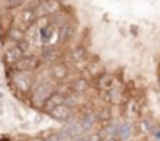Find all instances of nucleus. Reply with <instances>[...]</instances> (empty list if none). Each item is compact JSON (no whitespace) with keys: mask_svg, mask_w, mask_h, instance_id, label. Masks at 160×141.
Wrapping results in <instances>:
<instances>
[{"mask_svg":"<svg viewBox=\"0 0 160 141\" xmlns=\"http://www.w3.org/2000/svg\"><path fill=\"white\" fill-rule=\"evenodd\" d=\"M7 79L10 82V90H13V93L21 100H27L30 93H32V90L38 83L36 74H32V72H14V70H11V69H7Z\"/></svg>","mask_w":160,"mask_h":141,"instance_id":"f257e3e1","label":"nucleus"},{"mask_svg":"<svg viewBox=\"0 0 160 141\" xmlns=\"http://www.w3.org/2000/svg\"><path fill=\"white\" fill-rule=\"evenodd\" d=\"M57 90V86L49 82V80H38V83L35 85V88L32 90L30 96H28V104L32 108L35 110H41L44 102L47 100V97Z\"/></svg>","mask_w":160,"mask_h":141,"instance_id":"f03ea898","label":"nucleus"},{"mask_svg":"<svg viewBox=\"0 0 160 141\" xmlns=\"http://www.w3.org/2000/svg\"><path fill=\"white\" fill-rule=\"evenodd\" d=\"M90 60V52H88V47H85V44H75V46H71L69 49L64 50V55H63V61L66 63H87Z\"/></svg>","mask_w":160,"mask_h":141,"instance_id":"7ed1b4c3","label":"nucleus"},{"mask_svg":"<svg viewBox=\"0 0 160 141\" xmlns=\"http://www.w3.org/2000/svg\"><path fill=\"white\" fill-rule=\"evenodd\" d=\"M63 55H64V50L58 44H47V46H42V50L38 56L42 64L52 66L58 61H63Z\"/></svg>","mask_w":160,"mask_h":141,"instance_id":"20e7f679","label":"nucleus"},{"mask_svg":"<svg viewBox=\"0 0 160 141\" xmlns=\"http://www.w3.org/2000/svg\"><path fill=\"white\" fill-rule=\"evenodd\" d=\"M41 66H42V63H41L38 55H24V58H21L11 67V70H14V72H32V74H36Z\"/></svg>","mask_w":160,"mask_h":141,"instance_id":"39448f33","label":"nucleus"},{"mask_svg":"<svg viewBox=\"0 0 160 141\" xmlns=\"http://www.w3.org/2000/svg\"><path fill=\"white\" fill-rule=\"evenodd\" d=\"M49 75H50V79H52L57 85L66 82V80L69 79V75H71V66H69V63H66V61H58V63L49 66Z\"/></svg>","mask_w":160,"mask_h":141,"instance_id":"423d86ee","label":"nucleus"},{"mask_svg":"<svg viewBox=\"0 0 160 141\" xmlns=\"http://www.w3.org/2000/svg\"><path fill=\"white\" fill-rule=\"evenodd\" d=\"M91 82V88L98 90V91H110L115 88V83H116V79L112 72L108 70H102L99 75H96L94 79H90Z\"/></svg>","mask_w":160,"mask_h":141,"instance_id":"0eeeda50","label":"nucleus"},{"mask_svg":"<svg viewBox=\"0 0 160 141\" xmlns=\"http://www.w3.org/2000/svg\"><path fill=\"white\" fill-rule=\"evenodd\" d=\"M19 10H21V13H19V24H16V25L22 27L27 32L30 27L35 25V21L38 17V10L33 8L32 5H25V7H22Z\"/></svg>","mask_w":160,"mask_h":141,"instance_id":"6e6552de","label":"nucleus"},{"mask_svg":"<svg viewBox=\"0 0 160 141\" xmlns=\"http://www.w3.org/2000/svg\"><path fill=\"white\" fill-rule=\"evenodd\" d=\"M21 58H24V52L19 49V46H13L10 49H5L2 50V63L5 64L7 69H11Z\"/></svg>","mask_w":160,"mask_h":141,"instance_id":"1a4fd4ad","label":"nucleus"},{"mask_svg":"<svg viewBox=\"0 0 160 141\" xmlns=\"http://www.w3.org/2000/svg\"><path fill=\"white\" fill-rule=\"evenodd\" d=\"M46 114H47L50 119H53V121H57V122H60V124H64V122H68L69 119H72V116H74V110L69 108L68 105L61 104V105L55 107L53 110H50V111L46 113Z\"/></svg>","mask_w":160,"mask_h":141,"instance_id":"9d476101","label":"nucleus"},{"mask_svg":"<svg viewBox=\"0 0 160 141\" xmlns=\"http://www.w3.org/2000/svg\"><path fill=\"white\" fill-rule=\"evenodd\" d=\"M77 36V25L66 22L58 28V42L61 46H68L74 41V38Z\"/></svg>","mask_w":160,"mask_h":141,"instance_id":"9b49d317","label":"nucleus"},{"mask_svg":"<svg viewBox=\"0 0 160 141\" xmlns=\"http://www.w3.org/2000/svg\"><path fill=\"white\" fill-rule=\"evenodd\" d=\"M64 8L61 0H42L38 7V14H46V16H55Z\"/></svg>","mask_w":160,"mask_h":141,"instance_id":"f8f14e48","label":"nucleus"},{"mask_svg":"<svg viewBox=\"0 0 160 141\" xmlns=\"http://www.w3.org/2000/svg\"><path fill=\"white\" fill-rule=\"evenodd\" d=\"M69 90H71V93H74V94L83 96V94H87V93L91 90V82H90L88 77L77 75V77L69 83Z\"/></svg>","mask_w":160,"mask_h":141,"instance_id":"ddd939ff","label":"nucleus"},{"mask_svg":"<svg viewBox=\"0 0 160 141\" xmlns=\"http://www.w3.org/2000/svg\"><path fill=\"white\" fill-rule=\"evenodd\" d=\"M78 124L82 125L85 132H90L96 124H98V113L93 107H88V110H83L78 118Z\"/></svg>","mask_w":160,"mask_h":141,"instance_id":"4468645a","label":"nucleus"},{"mask_svg":"<svg viewBox=\"0 0 160 141\" xmlns=\"http://www.w3.org/2000/svg\"><path fill=\"white\" fill-rule=\"evenodd\" d=\"M63 127H61V130L60 132H63L66 136H69L71 139H74V138H78V136H82V135H85L87 132L82 129V125L78 124V119L77 121H72V119H69L68 122H64V124H61Z\"/></svg>","mask_w":160,"mask_h":141,"instance_id":"2eb2a0df","label":"nucleus"},{"mask_svg":"<svg viewBox=\"0 0 160 141\" xmlns=\"http://www.w3.org/2000/svg\"><path fill=\"white\" fill-rule=\"evenodd\" d=\"M14 11L10 10H0V33L5 35L13 25H14Z\"/></svg>","mask_w":160,"mask_h":141,"instance_id":"dca6fc26","label":"nucleus"},{"mask_svg":"<svg viewBox=\"0 0 160 141\" xmlns=\"http://www.w3.org/2000/svg\"><path fill=\"white\" fill-rule=\"evenodd\" d=\"M63 100H64V96H63L58 90H55V91L47 97V100L44 102V105H42V108H41V110H42L44 113H49V111H50V110H53L55 107L61 105V104H63Z\"/></svg>","mask_w":160,"mask_h":141,"instance_id":"f3484780","label":"nucleus"},{"mask_svg":"<svg viewBox=\"0 0 160 141\" xmlns=\"http://www.w3.org/2000/svg\"><path fill=\"white\" fill-rule=\"evenodd\" d=\"M132 135H133V124L130 121H121L119 127H118L116 138L119 141H130Z\"/></svg>","mask_w":160,"mask_h":141,"instance_id":"a211bd4d","label":"nucleus"},{"mask_svg":"<svg viewBox=\"0 0 160 141\" xmlns=\"http://www.w3.org/2000/svg\"><path fill=\"white\" fill-rule=\"evenodd\" d=\"M5 36H7L10 41H13L14 44H21L22 41L27 39V33H25V30H24L22 27L16 25V24H14V25L5 33Z\"/></svg>","mask_w":160,"mask_h":141,"instance_id":"6ab92c4d","label":"nucleus"},{"mask_svg":"<svg viewBox=\"0 0 160 141\" xmlns=\"http://www.w3.org/2000/svg\"><path fill=\"white\" fill-rule=\"evenodd\" d=\"M102 64H101V60L98 58H90L87 61V72L91 75V79H94L96 75H99L102 72Z\"/></svg>","mask_w":160,"mask_h":141,"instance_id":"aec40b11","label":"nucleus"},{"mask_svg":"<svg viewBox=\"0 0 160 141\" xmlns=\"http://www.w3.org/2000/svg\"><path fill=\"white\" fill-rule=\"evenodd\" d=\"M96 113H98V122H99V124H102V125L108 124V122L113 119V111H112L110 105H107V107H102V108L96 110Z\"/></svg>","mask_w":160,"mask_h":141,"instance_id":"412c9836","label":"nucleus"},{"mask_svg":"<svg viewBox=\"0 0 160 141\" xmlns=\"http://www.w3.org/2000/svg\"><path fill=\"white\" fill-rule=\"evenodd\" d=\"M38 33H39V38H41L42 46H47V44H50V41H52L53 35H55V33H58V28H57V27H53V25H50V27H47V28H44V30L38 32Z\"/></svg>","mask_w":160,"mask_h":141,"instance_id":"4be33fe9","label":"nucleus"},{"mask_svg":"<svg viewBox=\"0 0 160 141\" xmlns=\"http://www.w3.org/2000/svg\"><path fill=\"white\" fill-rule=\"evenodd\" d=\"M63 104L74 110V108H78L80 105H82V100H80V96H78V94H74V93L69 91L68 94H64V100H63Z\"/></svg>","mask_w":160,"mask_h":141,"instance_id":"5701e85b","label":"nucleus"},{"mask_svg":"<svg viewBox=\"0 0 160 141\" xmlns=\"http://www.w3.org/2000/svg\"><path fill=\"white\" fill-rule=\"evenodd\" d=\"M138 127H140V132H141V133H144V135H151L152 130L157 127V124H155L152 119H149V118H143V119L140 121Z\"/></svg>","mask_w":160,"mask_h":141,"instance_id":"b1692460","label":"nucleus"},{"mask_svg":"<svg viewBox=\"0 0 160 141\" xmlns=\"http://www.w3.org/2000/svg\"><path fill=\"white\" fill-rule=\"evenodd\" d=\"M52 24H50V16H46V14H38V17H36V21H35V28L38 30V32H41V30H44V28H47V27H50Z\"/></svg>","mask_w":160,"mask_h":141,"instance_id":"393cba45","label":"nucleus"},{"mask_svg":"<svg viewBox=\"0 0 160 141\" xmlns=\"http://www.w3.org/2000/svg\"><path fill=\"white\" fill-rule=\"evenodd\" d=\"M104 138L99 135V132H94V133H90L88 135V141H102Z\"/></svg>","mask_w":160,"mask_h":141,"instance_id":"a878e982","label":"nucleus"},{"mask_svg":"<svg viewBox=\"0 0 160 141\" xmlns=\"http://www.w3.org/2000/svg\"><path fill=\"white\" fill-rule=\"evenodd\" d=\"M44 141H58V132H52V133H49V135L44 138Z\"/></svg>","mask_w":160,"mask_h":141,"instance_id":"bb28decb","label":"nucleus"},{"mask_svg":"<svg viewBox=\"0 0 160 141\" xmlns=\"http://www.w3.org/2000/svg\"><path fill=\"white\" fill-rule=\"evenodd\" d=\"M154 138H157V139H160V129L158 127H155L154 130H152V133H151Z\"/></svg>","mask_w":160,"mask_h":141,"instance_id":"cd10ccee","label":"nucleus"},{"mask_svg":"<svg viewBox=\"0 0 160 141\" xmlns=\"http://www.w3.org/2000/svg\"><path fill=\"white\" fill-rule=\"evenodd\" d=\"M28 141H44V136H42V135H36V136L28 138Z\"/></svg>","mask_w":160,"mask_h":141,"instance_id":"c85d7f7f","label":"nucleus"},{"mask_svg":"<svg viewBox=\"0 0 160 141\" xmlns=\"http://www.w3.org/2000/svg\"><path fill=\"white\" fill-rule=\"evenodd\" d=\"M72 141H88V135H82V136H78V138H74Z\"/></svg>","mask_w":160,"mask_h":141,"instance_id":"c756f323","label":"nucleus"},{"mask_svg":"<svg viewBox=\"0 0 160 141\" xmlns=\"http://www.w3.org/2000/svg\"><path fill=\"white\" fill-rule=\"evenodd\" d=\"M102 141H119V139H118L116 136H105Z\"/></svg>","mask_w":160,"mask_h":141,"instance_id":"7c9ffc66","label":"nucleus"},{"mask_svg":"<svg viewBox=\"0 0 160 141\" xmlns=\"http://www.w3.org/2000/svg\"><path fill=\"white\" fill-rule=\"evenodd\" d=\"M130 30H132V35H137V27H135V25H132Z\"/></svg>","mask_w":160,"mask_h":141,"instance_id":"2f4dec72","label":"nucleus"},{"mask_svg":"<svg viewBox=\"0 0 160 141\" xmlns=\"http://www.w3.org/2000/svg\"><path fill=\"white\" fill-rule=\"evenodd\" d=\"M3 113V104H2V100H0V114Z\"/></svg>","mask_w":160,"mask_h":141,"instance_id":"473e14b6","label":"nucleus"},{"mask_svg":"<svg viewBox=\"0 0 160 141\" xmlns=\"http://www.w3.org/2000/svg\"><path fill=\"white\" fill-rule=\"evenodd\" d=\"M2 99H3V93H2V91H0V100H2Z\"/></svg>","mask_w":160,"mask_h":141,"instance_id":"72a5a7b5","label":"nucleus"},{"mask_svg":"<svg viewBox=\"0 0 160 141\" xmlns=\"http://www.w3.org/2000/svg\"><path fill=\"white\" fill-rule=\"evenodd\" d=\"M158 83H160V77H158Z\"/></svg>","mask_w":160,"mask_h":141,"instance_id":"f704fd0d","label":"nucleus"},{"mask_svg":"<svg viewBox=\"0 0 160 141\" xmlns=\"http://www.w3.org/2000/svg\"><path fill=\"white\" fill-rule=\"evenodd\" d=\"M38 2H42V0H38Z\"/></svg>","mask_w":160,"mask_h":141,"instance_id":"c9c22d12","label":"nucleus"}]
</instances>
